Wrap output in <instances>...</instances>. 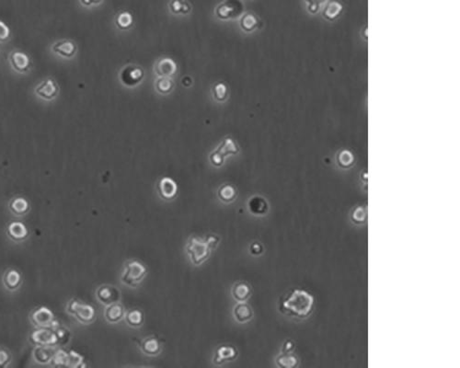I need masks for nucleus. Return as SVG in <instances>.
<instances>
[{
	"label": "nucleus",
	"instance_id": "1",
	"mask_svg": "<svg viewBox=\"0 0 460 368\" xmlns=\"http://www.w3.org/2000/svg\"><path fill=\"white\" fill-rule=\"evenodd\" d=\"M314 298L307 291L296 289L285 295L280 300L282 312L291 317H306L312 312Z\"/></svg>",
	"mask_w": 460,
	"mask_h": 368
},
{
	"label": "nucleus",
	"instance_id": "2",
	"mask_svg": "<svg viewBox=\"0 0 460 368\" xmlns=\"http://www.w3.org/2000/svg\"><path fill=\"white\" fill-rule=\"evenodd\" d=\"M66 311L81 324L88 325L95 321V309L92 306L71 299L66 305Z\"/></svg>",
	"mask_w": 460,
	"mask_h": 368
},
{
	"label": "nucleus",
	"instance_id": "3",
	"mask_svg": "<svg viewBox=\"0 0 460 368\" xmlns=\"http://www.w3.org/2000/svg\"><path fill=\"white\" fill-rule=\"evenodd\" d=\"M186 252L190 257L191 263L193 265L198 266L209 258L211 250L207 246L205 239L198 237H192L187 243Z\"/></svg>",
	"mask_w": 460,
	"mask_h": 368
},
{
	"label": "nucleus",
	"instance_id": "4",
	"mask_svg": "<svg viewBox=\"0 0 460 368\" xmlns=\"http://www.w3.org/2000/svg\"><path fill=\"white\" fill-rule=\"evenodd\" d=\"M147 275L146 266L138 261H128L122 275V283L130 287L139 285Z\"/></svg>",
	"mask_w": 460,
	"mask_h": 368
},
{
	"label": "nucleus",
	"instance_id": "5",
	"mask_svg": "<svg viewBox=\"0 0 460 368\" xmlns=\"http://www.w3.org/2000/svg\"><path fill=\"white\" fill-rule=\"evenodd\" d=\"M239 149L231 138H226L219 144V148L210 155V161L215 167H221L225 161V158L229 155H237Z\"/></svg>",
	"mask_w": 460,
	"mask_h": 368
},
{
	"label": "nucleus",
	"instance_id": "6",
	"mask_svg": "<svg viewBox=\"0 0 460 368\" xmlns=\"http://www.w3.org/2000/svg\"><path fill=\"white\" fill-rule=\"evenodd\" d=\"M244 6L240 0H225L216 8L215 13L219 19H237L243 14Z\"/></svg>",
	"mask_w": 460,
	"mask_h": 368
},
{
	"label": "nucleus",
	"instance_id": "7",
	"mask_svg": "<svg viewBox=\"0 0 460 368\" xmlns=\"http://www.w3.org/2000/svg\"><path fill=\"white\" fill-rule=\"evenodd\" d=\"M30 321L35 328H53L57 322L51 309L44 306L34 309L30 316Z\"/></svg>",
	"mask_w": 460,
	"mask_h": 368
},
{
	"label": "nucleus",
	"instance_id": "8",
	"mask_svg": "<svg viewBox=\"0 0 460 368\" xmlns=\"http://www.w3.org/2000/svg\"><path fill=\"white\" fill-rule=\"evenodd\" d=\"M29 340L32 345H50L56 346V337L52 328H36L29 335Z\"/></svg>",
	"mask_w": 460,
	"mask_h": 368
},
{
	"label": "nucleus",
	"instance_id": "9",
	"mask_svg": "<svg viewBox=\"0 0 460 368\" xmlns=\"http://www.w3.org/2000/svg\"><path fill=\"white\" fill-rule=\"evenodd\" d=\"M122 82L127 87H135L144 78V70L138 65H129L122 70Z\"/></svg>",
	"mask_w": 460,
	"mask_h": 368
},
{
	"label": "nucleus",
	"instance_id": "10",
	"mask_svg": "<svg viewBox=\"0 0 460 368\" xmlns=\"http://www.w3.org/2000/svg\"><path fill=\"white\" fill-rule=\"evenodd\" d=\"M29 229L20 221H12L7 226L6 235L14 243H22L29 238Z\"/></svg>",
	"mask_w": 460,
	"mask_h": 368
},
{
	"label": "nucleus",
	"instance_id": "11",
	"mask_svg": "<svg viewBox=\"0 0 460 368\" xmlns=\"http://www.w3.org/2000/svg\"><path fill=\"white\" fill-rule=\"evenodd\" d=\"M58 347L50 345H36L33 347L32 357L40 365H50L52 359Z\"/></svg>",
	"mask_w": 460,
	"mask_h": 368
},
{
	"label": "nucleus",
	"instance_id": "12",
	"mask_svg": "<svg viewBox=\"0 0 460 368\" xmlns=\"http://www.w3.org/2000/svg\"><path fill=\"white\" fill-rule=\"evenodd\" d=\"M96 298L101 303L109 306L120 301L121 292L115 286L102 285L96 291Z\"/></svg>",
	"mask_w": 460,
	"mask_h": 368
},
{
	"label": "nucleus",
	"instance_id": "13",
	"mask_svg": "<svg viewBox=\"0 0 460 368\" xmlns=\"http://www.w3.org/2000/svg\"><path fill=\"white\" fill-rule=\"evenodd\" d=\"M344 10L342 2L338 0H328L321 9V17L329 22H333L342 16Z\"/></svg>",
	"mask_w": 460,
	"mask_h": 368
},
{
	"label": "nucleus",
	"instance_id": "14",
	"mask_svg": "<svg viewBox=\"0 0 460 368\" xmlns=\"http://www.w3.org/2000/svg\"><path fill=\"white\" fill-rule=\"evenodd\" d=\"M22 283H23L22 275L19 271L13 268L5 271L2 277V284L7 291H9L10 293L17 292L22 285Z\"/></svg>",
	"mask_w": 460,
	"mask_h": 368
},
{
	"label": "nucleus",
	"instance_id": "15",
	"mask_svg": "<svg viewBox=\"0 0 460 368\" xmlns=\"http://www.w3.org/2000/svg\"><path fill=\"white\" fill-rule=\"evenodd\" d=\"M9 210L16 217H22L29 214L31 205L29 201L22 196H15L9 203Z\"/></svg>",
	"mask_w": 460,
	"mask_h": 368
},
{
	"label": "nucleus",
	"instance_id": "16",
	"mask_svg": "<svg viewBox=\"0 0 460 368\" xmlns=\"http://www.w3.org/2000/svg\"><path fill=\"white\" fill-rule=\"evenodd\" d=\"M158 191L164 200H172L176 197L178 192L177 183L171 178H163L158 182Z\"/></svg>",
	"mask_w": 460,
	"mask_h": 368
},
{
	"label": "nucleus",
	"instance_id": "17",
	"mask_svg": "<svg viewBox=\"0 0 460 368\" xmlns=\"http://www.w3.org/2000/svg\"><path fill=\"white\" fill-rule=\"evenodd\" d=\"M238 355L237 350L231 345H222L219 347L214 354V363L217 365L223 364L226 362H231L237 358Z\"/></svg>",
	"mask_w": 460,
	"mask_h": 368
},
{
	"label": "nucleus",
	"instance_id": "18",
	"mask_svg": "<svg viewBox=\"0 0 460 368\" xmlns=\"http://www.w3.org/2000/svg\"><path fill=\"white\" fill-rule=\"evenodd\" d=\"M35 92L41 98L50 101L57 96V94L59 92V87L55 80L47 79L38 86L35 89Z\"/></svg>",
	"mask_w": 460,
	"mask_h": 368
},
{
	"label": "nucleus",
	"instance_id": "19",
	"mask_svg": "<svg viewBox=\"0 0 460 368\" xmlns=\"http://www.w3.org/2000/svg\"><path fill=\"white\" fill-rule=\"evenodd\" d=\"M10 63L12 67L19 73L27 72L32 65L28 55L21 51H15L11 54Z\"/></svg>",
	"mask_w": 460,
	"mask_h": 368
},
{
	"label": "nucleus",
	"instance_id": "20",
	"mask_svg": "<svg viewBox=\"0 0 460 368\" xmlns=\"http://www.w3.org/2000/svg\"><path fill=\"white\" fill-rule=\"evenodd\" d=\"M140 349L147 355L157 356L162 351V345L158 338L149 337L140 342Z\"/></svg>",
	"mask_w": 460,
	"mask_h": 368
},
{
	"label": "nucleus",
	"instance_id": "21",
	"mask_svg": "<svg viewBox=\"0 0 460 368\" xmlns=\"http://www.w3.org/2000/svg\"><path fill=\"white\" fill-rule=\"evenodd\" d=\"M105 318L109 323L115 324L119 322H121L122 320L126 316V310L122 304L113 303L107 306V308L105 309L104 312Z\"/></svg>",
	"mask_w": 460,
	"mask_h": 368
},
{
	"label": "nucleus",
	"instance_id": "22",
	"mask_svg": "<svg viewBox=\"0 0 460 368\" xmlns=\"http://www.w3.org/2000/svg\"><path fill=\"white\" fill-rule=\"evenodd\" d=\"M155 71L157 73V75L160 77H172L175 75L177 71V65L175 62L167 58L164 57L162 59L158 61L156 66H155Z\"/></svg>",
	"mask_w": 460,
	"mask_h": 368
},
{
	"label": "nucleus",
	"instance_id": "23",
	"mask_svg": "<svg viewBox=\"0 0 460 368\" xmlns=\"http://www.w3.org/2000/svg\"><path fill=\"white\" fill-rule=\"evenodd\" d=\"M56 337V346L58 348H64L69 344L71 340V332L67 327L61 325L57 321L56 325L52 328Z\"/></svg>",
	"mask_w": 460,
	"mask_h": 368
},
{
	"label": "nucleus",
	"instance_id": "24",
	"mask_svg": "<svg viewBox=\"0 0 460 368\" xmlns=\"http://www.w3.org/2000/svg\"><path fill=\"white\" fill-rule=\"evenodd\" d=\"M233 314L235 320L239 323H245L250 322L253 317V311L251 309V306L244 302L237 303L233 308Z\"/></svg>",
	"mask_w": 460,
	"mask_h": 368
},
{
	"label": "nucleus",
	"instance_id": "25",
	"mask_svg": "<svg viewBox=\"0 0 460 368\" xmlns=\"http://www.w3.org/2000/svg\"><path fill=\"white\" fill-rule=\"evenodd\" d=\"M251 286L245 282H238L233 285V299H235L237 303L246 302L247 300L251 298Z\"/></svg>",
	"mask_w": 460,
	"mask_h": 368
},
{
	"label": "nucleus",
	"instance_id": "26",
	"mask_svg": "<svg viewBox=\"0 0 460 368\" xmlns=\"http://www.w3.org/2000/svg\"><path fill=\"white\" fill-rule=\"evenodd\" d=\"M53 51L64 57L70 58L75 56V54L77 52V45L72 41L64 40V41L56 42L53 46Z\"/></svg>",
	"mask_w": 460,
	"mask_h": 368
},
{
	"label": "nucleus",
	"instance_id": "27",
	"mask_svg": "<svg viewBox=\"0 0 460 368\" xmlns=\"http://www.w3.org/2000/svg\"><path fill=\"white\" fill-rule=\"evenodd\" d=\"M248 206L250 212L254 215H263L268 211L267 201L260 196L251 197L248 203Z\"/></svg>",
	"mask_w": 460,
	"mask_h": 368
},
{
	"label": "nucleus",
	"instance_id": "28",
	"mask_svg": "<svg viewBox=\"0 0 460 368\" xmlns=\"http://www.w3.org/2000/svg\"><path fill=\"white\" fill-rule=\"evenodd\" d=\"M217 195L220 200L225 204L232 203L237 198V192L236 188L231 184H223L217 191Z\"/></svg>",
	"mask_w": 460,
	"mask_h": 368
},
{
	"label": "nucleus",
	"instance_id": "29",
	"mask_svg": "<svg viewBox=\"0 0 460 368\" xmlns=\"http://www.w3.org/2000/svg\"><path fill=\"white\" fill-rule=\"evenodd\" d=\"M126 322L128 326L132 328H138L144 324V313L140 309H130L128 312L126 313Z\"/></svg>",
	"mask_w": 460,
	"mask_h": 368
},
{
	"label": "nucleus",
	"instance_id": "30",
	"mask_svg": "<svg viewBox=\"0 0 460 368\" xmlns=\"http://www.w3.org/2000/svg\"><path fill=\"white\" fill-rule=\"evenodd\" d=\"M259 23H260L259 18L251 12H248L246 14L243 15L240 19V27L243 31H245L247 33L253 32L254 30L258 28Z\"/></svg>",
	"mask_w": 460,
	"mask_h": 368
},
{
	"label": "nucleus",
	"instance_id": "31",
	"mask_svg": "<svg viewBox=\"0 0 460 368\" xmlns=\"http://www.w3.org/2000/svg\"><path fill=\"white\" fill-rule=\"evenodd\" d=\"M86 366H87V364L85 363V359H84L83 356L81 354H79L78 352H76L74 350L68 351L66 367L81 368L86 367Z\"/></svg>",
	"mask_w": 460,
	"mask_h": 368
},
{
	"label": "nucleus",
	"instance_id": "32",
	"mask_svg": "<svg viewBox=\"0 0 460 368\" xmlns=\"http://www.w3.org/2000/svg\"><path fill=\"white\" fill-rule=\"evenodd\" d=\"M68 351L64 348H57L52 359L51 366L53 367H66Z\"/></svg>",
	"mask_w": 460,
	"mask_h": 368
},
{
	"label": "nucleus",
	"instance_id": "33",
	"mask_svg": "<svg viewBox=\"0 0 460 368\" xmlns=\"http://www.w3.org/2000/svg\"><path fill=\"white\" fill-rule=\"evenodd\" d=\"M170 9L174 14H188L191 11V7L185 0H172Z\"/></svg>",
	"mask_w": 460,
	"mask_h": 368
},
{
	"label": "nucleus",
	"instance_id": "34",
	"mask_svg": "<svg viewBox=\"0 0 460 368\" xmlns=\"http://www.w3.org/2000/svg\"><path fill=\"white\" fill-rule=\"evenodd\" d=\"M328 0H303L305 9L307 13L311 16L320 14L321 9Z\"/></svg>",
	"mask_w": 460,
	"mask_h": 368
},
{
	"label": "nucleus",
	"instance_id": "35",
	"mask_svg": "<svg viewBox=\"0 0 460 368\" xmlns=\"http://www.w3.org/2000/svg\"><path fill=\"white\" fill-rule=\"evenodd\" d=\"M337 161L341 168H351L354 161V157L351 151L346 150H342L337 154Z\"/></svg>",
	"mask_w": 460,
	"mask_h": 368
},
{
	"label": "nucleus",
	"instance_id": "36",
	"mask_svg": "<svg viewBox=\"0 0 460 368\" xmlns=\"http://www.w3.org/2000/svg\"><path fill=\"white\" fill-rule=\"evenodd\" d=\"M212 91L214 100L217 102H225L228 98V87L223 82H219L214 85Z\"/></svg>",
	"mask_w": 460,
	"mask_h": 368
},
{
	"label": "nucleus",
	"instance_id": "37",
	"mask_svg": "<svg viewBox=\"0 0 460 368\" xmlns=\"http://www.w3.org/2000/svg\"><path fill=\"white\" fill-rule=\"evenodd\" d=\"M173 86L174 83L170 79V77H161V79L157 80L156 82V88L159 93H170L173 89Z\"/></svg>",
	"mask_w": 460,
	"mask_h": 368
},
{
	"label": "nucleus",
	"instance_id": "38",
	"mask_svg": "<svg viewBox=\"0 0 460 368\" xmlns=\"http://www.w3.org/2000/svg\"><path fill=\"white\" fill-rule=\"evenodd\" d=\"M118 28L121 30H127L130 28L133 24V16L129 12H121L117 15L115 20Z\"/></svg>",
	"mask_w": 460,
	"mask_h": 368
},
{
	"label": "nucleus",
	"instance_id": "39",
	"mask_svg": "<svg viewBox=\"0 0 460 368\" xmlns=\"http://www.w3.org/2000/svg\"><path fill=\"white\" fill-rule=\"evenodd\" d=\"M277 364L281 367H293L297 365L298 363V359L296 358L294 355L291 354H284L280 355L279 357L276 360Z\"/></svg>",
	"mask_w": 460,
	"mask_h": 368
},
{
	"label": "nucleus",
	"instance_id": "40",
	"mask_svg": "<svg viewBox=\"0 0 460 368\" xmlns=\"http://www.w3.org/2000/svg\"><path fill=\"white\" fill-rule=\"evenodd\" d=\"M12 361V355L9 349L3 346H0V368H6L10 366Z\"/></svg>",
	"mask_w": 460,
	"mask_h": 368
},
{
	"label": "nucleus",
	"instance_id": "41",
	"mask_svg": "<svg viewBox=\"0 0 460 368\" xmlns=\"http://www.w3.org/2000/svg\"><path fill=\"white\" fill-rule=\"evenodd\" d=\"M220 240H221L220 237H219L217 235H214V234L208 235V236H206V238H205V241L206 242L207 246L209 247L211 251H213L215 248L217 247V245H219V242H220Z\"/></svg>",
	"mask_w": 460,
	"mask_h": 368
},
{
	"label": "nucleus",
	"instance_id": "42",
	"mask_svg": "<svg viewBox=\"0 0 460 368\" xmlns=\"http://www.w3.org/2000/svg\"><path fill=\"white\" fill-rule=\"evenodd\" d=\"M10 36V29L5 22L0 20V42H5Z\"/></svg>",
	"mask_w": 460,
	"mask_h": 368
},
{
	"label": "nucleus",
	"instance_id": "43",
	"mask_svg": "<svg viewBox=\"0 0 460 368\" xmlns=\"http://www.w3.org/2000/svg\"><path fill=\"white\" fill-rule=\"evenodd\" d=\"M250 251L253 255H259L262 252V247L260 243H253L250 247Z\"/></svg>",
	"mask_w": 460,
	"mask_h": 368
},
{
	"label": "nucleus",
	"instance_id": "44",
	"mask_svg": "<svg viewBox=\"0 0 460 368\" xmlns=\"http://www.w3.org/2000/svg\"><path fill=\"white\" fill-rule=\"evenodd\" d=\"M80 2L84 6H91L100 4L101 2H103V0H80Z\"/></svg>",
	"mask_w": 460,
	"mask_h": 368
}]
</instances>
